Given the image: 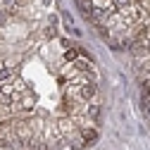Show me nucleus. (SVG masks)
Returning a JSON list of instances; mask_svg holds the SVG:
<instances>
[{
	"label": "nucleus",
	"mask_w": 150,
	"mask_h": 150,
	"mask_svg": "<svg viewBox=\"0 0 150 150\" xmlns=\"http://www.w3.org/2000/svg\"><path fill=\"white\" fill-rule=\"evenodd\" d=\"M79 136H81L83 148H88V145H93V143L98 141V131H96V126H86V129L79 131Z\"/></svg>",
	"instance_id": "1"
},
{
	"label": "nucleus",
	"mask_w": 150,
	"mask_h": 150,
	"mask_svg": "<svg viewBox=\"0 0 150 150\" xmlns=\"http://www.w3.org/2000/svg\"><path fill=\"white\" fill-rule=\"evenodd\" d=\"M79 57H81V52H79L76 48H67V50H64V62H67V64H71V62H76Z\"/></svg>",
	"instance_id": "2"
}]
</instances>
